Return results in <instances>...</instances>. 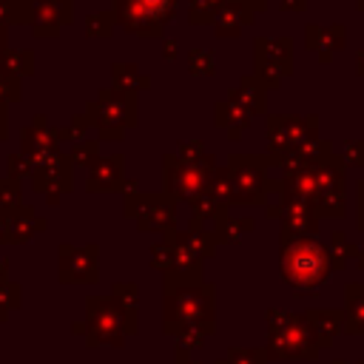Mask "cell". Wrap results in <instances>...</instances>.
<instances>
[{
    "mask_svg": "<svg viewBox=\"0 0 364 364\" xmlns=\"http://www.w3.org/2000/svg\"><path fill=\"white\" fill-rule=\"evenodd\" d=\"M125 321L111 296H91L85 301V344L88 347H122Z\"/></svg>",
    "mask_w": 364,
    "mask_h": 364,
    "instance_id": "5b68a950",
    "label": "cell"
},
{
    "mask_svg": "<svg viewBox=\"0 0 364 364\" xmlns=\"http://www.w3.org/2000/svg\"><path fill=\"white\" fill-rule=\"evenodd\" d=\"M344 333L364 336V284L350 282L344 287Z\"/></svg>",
    "mask_w": 364,
    "mask_h": 364,
    "instance_id": "9a60e30c",
    "label": "cell"
},
{
    "mask_svg": "<svg viewBox=\"0 0 364 364\" xmlns=\"http://www.w3.org/2000/svg\"><path fill=\"white\" fill-rule=\"evenodd\" d=\"M247 230H253V219H230V216H222L216 219V242H239Z\"/></svg>",
    "mask_w": 364,
    "mask_h": 364,
    "instance_id": "d6986e66",
    "label": "cell"
},
{
    "mask_svg": "<svg viewBox=\"0 0 364 364\" xmlns=\"http://www.w3.org/2000/svg\"><path fill=\"white\" fill-rule=\"evenodd\" d=\"M173 364H202V361H196L188 350H179V347H176V353H173Z\"/></svg>",
    "mask_w": 364,
    "mask_h": 364,
    "instance_id": "f1b7e54d",
    "label": "cell"
},
{
    "mask_svg": "<svg viewBox=\"0 0 364 364\" xmlns=\"http://www.w3.org/2000/svg\"><path fill=\"white\" fill-rule=\"evenodd\" d=\"M111 301L117 304L122 321H125V333L134 336L139 330V290L134 282H117L111 287Z\"/></svg>",
    "mask_w": 364,
    "mask_h": 364,
    "instance_id": "7c38bea8",
    "label": "cell"
},
{
    "mask_svg": "<svg viewBox=\"0 0 364 364\" xmlns=\"http://www.w3.org/2000/svg\"><path fill=\"white\" fill-rule=\"evenodd\" d=\"M114 80H117V88H125V91H134V85H145L148 77H139L136 65H114Z\"/></svg>",
    "mask_w": 364,
    "mask_h": 364,
    "instance_id": "d4e9b609",
    "label": "cell"
},
{
    "mask_svg": "<svg viewBox=\"0 0 364 364\" xmlns=\"http://www.w3.org/2000/svg\"><path fill=\"white\" fill-rule=\"evenodd\" d=\"M279 267H282V279L299 296L316 293L333 273L327 245H321L316 236H290V233H282Z\"/></svg>",
    "mask_w": 364,
    "mask_h": 364,
    "instance_id": "7a4b0ae2",
    "label": "cell"
},
{
    "mask_svg": "<svg viewBox=\"0 0 364 364\" xmlns=\"http://www.w3.org/2000/svg\"><path fill=\"white\" fill-rule=\"evenodd\" d=\"M173 0H114V20L136 34H156L171 17Z\"/></svg>",
    "mask_w": 364,
    "mask_h": 364,
    "instance_id": "8992f818",
    "label": "cell"
},
{
    "mask_svg": "<svg viewBox=\"0 0 364 364\" xmlns=\"http://www.w3.org/2000/svg\"><path fill=\"white\" fill-rule=\"evenodd\" d=\"M114 28V11H94L85 17V31L91 37H108Z\"/></svg>",
    "mask_w": 364,
    "mask_h": 364,
    "instance_id": "603a6c76",
    "label": "cell"
},
{
    "mask_svg": "<svg viewBox=\"0 0 364 364\" xmlns=\"http://www.w3.org/2000/svg\"><path fill=\"white\" fill-rule=\"evenodd\" d=\"M88 191H114V188H122V156L114 154V156H97L94 165H91V173H88Z\"/></svg>",
    "mask_w": 364,
    "mask_h": 364,
    "instance_id": "5bb4252c",
    "label": "cell"
},
{
    "mask_svg": "<svg viewBox=\"0 0 364 364\" xmlns=\"http://www.w3.org/2000/svg\"><path fill=\"white\" fill-rule=\"evenodd\" d=\"M20 23V0H0V26Z\"/></svg>",
    "mask_w": 364,
    "mask_h": 364,
    "instance_id": "83f0119b",
    "label": "cell"
},
{
    "mask_svg": "<svg viewBox=\"0 0 364 364\" xmlns=\"http://www.w3.org/2000/svg\"><path fill=\"white\" fill-rule=\"evenodd\" d=\"M6 270H9V264H6V259H0V282H6Z\"/></svg>",
    "mask_w": 364,
    "mask_h": 364,
    "instance_id": "836d02e7",
    "label": "cell"
},
{
    "mask_svg": "<svg viewBox=\"0 0 364 364\" xmlns=\"http://www.w3.org/2000/svg\"><path fill=\"white\" fill-rule=\"evenodd\" d=\"M20 154H26L31 162H40L51 154H60V142L54 136V128L46 125V117H34L31 125L20 131Z\"/></svg>",
    "mask_w": 364,
    "mask_h": 364,
    "instance_id": "8fae6325",
    "label": "cell"
},
{
    "mask_svg": "<svg viewBox=\"0 0 364 364\" xmlns=\"http://www.w3.org/2000/svg\"><path fill=\"white\" fill-rule=\"evenodd\" d=\"M31 185L46 196H60L63 191H71V159L65 154H51L34 162Z\"/></svg>",
    "mask_w": 364,
    "mask_h": 364,
    "instance_id": "9c48e42d",
    "label": "cell"
},
{
    "mask_svg": "<svg viewBox=\"0 0 364 364\" xmlns=\"http://www.w3.org/2000/svg\"><path fill=\"white\" fill-rule=\"evenodd\" d=\"M125 213L136 219L142 230H168L173 225V205L165 196L148 193V196H128L125 199Z\"/></svg>",
    "mask_w": 364,
    "mask_h": 364,
    "instance_id": "ba28073f",
    "label": "cell"
},
{
    "mask_svg": "<svg viewBox=\"0 0 364 364\" xmlns=\"http://www.w3.org/2000/svg\"><path fill=\"white\" fill-rule=\"evenodd\" d=\"M213 364H267V353L264 347H230L228 355Z\"/></svg>",
    "mask_w": 364,
    "mask_h": 364,
    "instance_id": "44dd1931",
    "label": "cell"
},
{
    "mask_svg": "<svg viewBox=\"0 0 364 364\" xmlns=\"http://www.w3.org/2000/svg\"><path fill=\"white\" fill-rule=\"evenodd\" d=\"M267 361H313L321 353L316 333L310 330L304 313L267 310Z\"/></svg>",
    "mask_w": 364,
    "mask_h": 364,
    "instance_id": "3957f363",
    "label": "cell"
},
{
    "mask_svg": "<svg viewBox=\"0 0 364 364\" xmlns=\"http://www.w3.org/2000/svg\"><path fill=\"white\" fill-rule=\"evenodd\" d=\"M37 230H46V219H43V216H34L31 208H23V210H17L14 216H9V242H11V245L28 242Z\"/></svg>",
    "mask_w": 364,
    "mask_h": 364,
    "instance_id": "2e32d148",
    "label": "cell"
},
{
    "mask_svg": "<svg viewBox=\"0 0 364 364\" xmlns=\"http://www.w3.org/2000/svg\"><path fill=\"white\" fill-rule=\"evenodd\" d=\"M310 330L316 333L321 350H330L336 336L344 333V313L341 310H304Z\"/></svg>",
    "mask_w": 364,
    "mask_h": 364,
    "instance_id": "4fadbf2b",
    "label": "cell"
},
{
    "mask_svg": "<svg viewBox=\"0 0 364 364\" xmlns=\"http://www.w3.org/2000/svg\"><path fill=\"white\" fill-rule=\"evenodd\" d=\"M216 330V287L202 273H165L162 284V333L176 338L182 333Z\"/></svg>",
    "mask_w": 364,
    "mask_h": 364,
    "instance_id": "6da1fadb",
    "label": "cell"
},
{
    "mask_svg": "<svg viewBox=\"0 0 364 364\" xmlns=\"http://www.w3.org/2000/svg\"><path fill=\"white\" fill-rule=\"evenodd\" d=\"M9 136V117H6V105H0V139Z\"/></svg>",
    "mask_w": 364,
    "mask_h": 364,
    "instance_id": "4dcf8cb0",
    "label": "cell"
},
{
    "mask_svg": "<svg viewBox=\"0 0 364 364\" xmlns=\"http://www.w3.org/2000/svg\"><path fill=\"white\" fill-rule=\"evenodd\" d=\"M3 51H9V28L6 26H0V54Z\"/></svg>",
    "mask_w": 364,
    "mask_h": 364,
    "instance_id": "d6a6232c",
    "label": "cell"
},
{
    "mask_svg": "<svg viewBox=\"0 0 364 364\" xmlns=\"http://www.w3.org/2000/svg\"><path fill=\"white\" fill-rule=\"evenodd\" d=\"M0 65L14 74V77H28L34 74V54L31 51H17V48H9L0 54Z\"/></svg>",
    "mask_w": 364,
    "mask_h": 364,
    "instance_id": "ac0fdd59",
    "label": "cell"
},
{
    "mask_svg": "<svg viewBox=\"0 0 364 364\" xmlns=\"http://www.w3.org/2000/svg\"><path fill=\"white\" fill-rule=\"evenodd\" d=\"M358 267L364 270V247H358Z\"/></svg>",
    "mask_w": 364,
    "mask_h": 364,
    "instance_id": "e575fe53",
    "label": "cell"
},
{
    "mask_svg": "<svg viewBox=\"0 0 364 364\" xmlns=\"http://www.w3.org/2000/svg\"><path fill=\"white\" fill-rule=\"evenodd\" d=\"M6 168H9V179H31L34 173V162L26 154H9L6 156Z\"/></svg>",
    "mask_w": 364,
    "mask_h": 364,
    "instance_id": "cb8c5ba5",
    "label": "cell"
},
{
    "mask_svg": "<svg viewBox=\"0 0 364 364\" xmlns=\"http://www.w3.org/2000/svg\"><path fill=\"white\" fill-rule=\"evenodd\" d=\"M327 250H330V262H333V270H341L344 264H347V259L350 256H358V247L341 233V230H336L333 236H330V245H327Z\"/></svg>",
    "mask_w": 364,
    "mask_h": 364,
    "instance_id": "ffe728a7",
    "label": "cell"
},
{
    "mask_svg": "<svg viewBox=\"0 0 364 364\" xmlns=\"http://www.w3.org/2000/svg\"><path fill=\"white\" fill-rule=\"evenodd\" d=\"M20 304V287L14 284V282H0V321L6 318V313L11 310V307H17Z\"/></svg>",
    "mask_w": 364,
    "mask_h": 364,
    "instance_id": "4316f807",
    "label": "cell"
},
{
    "mask_svg": "<svg viewBox=\"0 0 364 364\" xmlns=\"http://www.w3.org/2000/svg\"><path fill=\"white\" fill-rule=\"evenodd\" d=\"M68 159L77 162V165H94V159H97V139H80L71 148Z\"/></svg>",
    "mask_w": 364,
    "mask_h": 364,
    "instance_id": "484cf974",
    "label": "cell"
},
{
    "mask_svg": "<svg viewBox=\"0 0 364 364\" xmlns=\"http://www.w3.org/2000/svg\"><path fill=\"white\" fill-rule=\"evenodd\" d=\"M134 94L125 91V88H105L100 91L97 100L88 102L85 108V117L88 122H94L102 134V139H119L122 136V128L131 125L136 117H134Z\"/></svg>",
    "mask_w": 364,
    "mask_h": 364,
    "instance_id": "277c9868",
    "label": "cell"
},
{
    "mask_svg": "<svg viewBox=\"0 0 364 364\" xmlns=\"http://www.w3.org/2000/svg\"><path fill=\"white\" fill-rule=\"evenodd\" d=\"M60 279L97 282V245H85V247L60 245Z\"/></svg>",
    "mask_w": 364,
    "mask_h": 364,
    "instance_id": "30bf717a",
    "label": "cell"
},
{
    "mask_svg": "<svg viewBox=\"0 0 364 364\" xmlns=\"http://www.w3.org/2000/svg\"><path fill=\"white\" fill-rule=\"evenodd\" d=\"M20 97H23V85H20V77L9 74V71L0 65V105L17 102Z\"/></svg>",
    "mask_w": 364,
    "mask_h": 364,
    "instance_id": "7402d4cb",
    "label": "cell"
},
{
    "mask_svg": "<svg viewBox=\"0 0 364 364\" xmlns=\"http://www.w3.org/2000/svg\"><path fill=\"white\" fill-rule=\"evenodd\" d=\"M63 23H71V0H20V26L34 37H54Z\"/></svg>",
    "mask_w": 364,
    "mask_h": 364,
    "instance_id": "52a82bcc",
    "label": "cell"
},
{
    "mask_svg": "<svg viewBox=\"0 0 364 364\" xmlns=\"http://www.w3.org/2000/svg\"><path fill=\"white\" fill-rule=\"evenodd\" d=\"M26 205H23V188H20V182L17 179H0V216L3 219H9V216H14L17 210H23Z\"/></svg>",
    "mask_w": 364,
    "mask_h": 364,
    "instance_id": "e0dca14e",
    "label": "cell"
},
{
    "mask_svg": "<svg viewBox=\"0 0 364 364\" xmlns=\"http://www.w3.org/2000/svg\"><path fill=\"white\" fill-rule=\"evenodd\" d=\"M0 245H9V219L0 216Z\"/></svg>",
    "mask_w": 364,
    "mask_h": 364,
    "instance_id": "1f68e13d",
    "label": "cell"
},
{
    "mask_svg": "<svg viewBox=\"0 0 364 364\" xmlns=\"http://www.w3.org/2000/svg\"><path fill=\"white\" fill-rule=\"evenodd\" d=\"M333 364H364V358H361V361H341V358H336Z\"/></svg>",
    "mask_w": 364,
    "mask_h": 364,
    "instance_id": "d590c367",
    "label": "cell"
},
{
    "mask_svg": "<svg viewBox=\"0 0 364 364\" xmlns=\"http://www.w3.org/2000/svg\"><path fill=\"white\" fill-rule=\"evenodd\" d=\"M358 228L364 230V182L358 185Z\"/></svg>",
    "mask_w": 364,
    "mask_h": 364,
    "instance_id": "f546056e",
    "label": "cell"
}]
</instances>
